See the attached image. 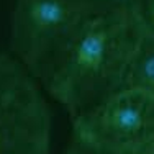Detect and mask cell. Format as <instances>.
Returning a JSON list of instances; mask_svg holds the SVG:
<instances>
[{"instance_id":"cell-8","label":"cell","mask_w":154,"mask_h":154,"mask_svg":"<svg viewBox=\"0 0 154 154\" xmlns=\"http://www.w3.org/2000/svg\"><path fill=\"white\" fill-rule=\"evenodd\" d=\"M67 154H80V152H77V151H74V149H71V148H69V151H67Z\"/></svg>"},{"instance_id":"cell-1","label":"cell","mask_w":154,"mask_h":154,"mask_svg":"<svg viewBox=\"0 0 154 154\" xmlns=\"http://www.w3.org/2000/svg\"><path fill=\"white\" fill-rule=\"evenodd\" d=\"M144 38L131 8L92 13L41 82L45 92L75 116L126 87Z\"/></svg>"},{"instance_id":"cell-3","label":"cell","mask_w":154,"mask_h":154,"mask_svg":"<svg viewBox=\"0 0 154 154\" xmlns=\"http://www.w3.org/2000/svg\"><path fill=\"white\" fill-rule=\"evenodd\" d=\"M154 144V95L125 87L72 116L71 148L82 154H125Z\"/></svg>"},{"instance_id":"cell-5","label":"cell","mask_w":154,"mask_h":154,"mask_svg":"<svg viewBox=\"0 0 154 154\" xmlns=\"http://www.w3.org/2000/svg\"><path fill=\"white\" fill-rule=\"evenodd\" d=\"M126 87H133L154 95V38H143L130 66Z\"/></svg>"},{"instance_id":"cell-7","label":"cell","mask_w":154,"mask_h":154,"mask_svg":"<svg viewBox=\"0 0 154 154\" xmlns=\"http://www.w3.org/2000/svg\"><path fill=\"white\" fill-rule=\"evenodd\" d=\"M94 13L110 12V10H125L131 8L133 0H84Z\"/></svg>"},{"instance_id":"cell-4","label":"cell","mask_w":154,"mask_h":154,"mask_svg":"<svg viewBox=\"0 0 154 154\" xmlns=\"http://www.w3.org/2000/svg\"><path fill=\"white\" fill-rule=\"evenodd\" d=\"M51 113L43 87L0 51V154H49Z\"/></svg>"},{"instance_id":"cell-2","label":"cell","mask_w":154,"mask_h":154,"mask_svg":"<svg viewBox=\"0 0 154 154\" xmlns=\"http://www.w3.org/2000/svg\"><path fill=\"white\" fill-rule=\"evenodd\" d=\"M92 13L84 0H17L10 54L41 85Z\"/></svg>"},{"instance_id":"cell-6","label":"cell","mask_w":154,"mask_h":154,"mask_svg":"<svg viewBox=\"0 0 154 154\" xmlns=\"http://www.w3.org/2000/svg\"><path fill=\"white\" fill-rule=\"evenodd\" d=\"M131 10L138 18L144 35L154 38V0H133Z\"/></svg>"}]
</instances>
